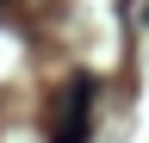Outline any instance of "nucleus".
<instances>
[{
    "label": "nucleus",
    "mask_w": 149,
    "mask_h": 143,
    "mask_svg": "<svg viewBox=\"0 0 149 143\" xmlns=\"http://www.w3.org/2000/svg\"><path fill=\"white\" fill-rule=\"evenodd\" d=\"M93 93L100 81L93 75H68L56 87V106H50V143H87L93 131Z\"/></svg>",
    "instance_id": "f257e3e1"
},
{
    "label": "nucleus",
    "mask_w": 149,
    "mask_h": 143,
    "mask_svg": "<svg viewBox=\"0 0 149 143\" xmlns=\"http://www.w3.org/2000/svg\"><path fill=\"white\" fill-rule=\"evenodd\" d=\"M0 6H6V0H0Z\"/></svg>",
    "instance_id": "f03ea898"
}]
</instances>
